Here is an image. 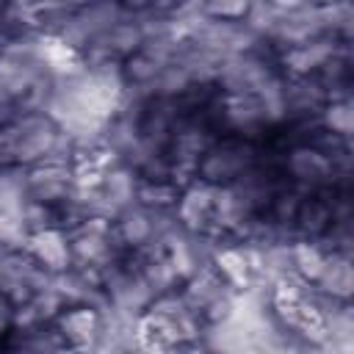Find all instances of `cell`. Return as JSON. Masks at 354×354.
<instances>
[{
  "label": "cell",
  "mask_w": 354,
  "mask_h": 354,
  "mask_svg": "<svg viewBox=\"0 0 354 354\" xmlns=\"http://www.w3.org/2000/svg\"><path fill=\"white\" fill-rule=\"evenodd\" d=\"M252 166H257V149L249 141L230 138V141L213 144L205 152V158L196 166V174L210 185H230Z\"/></svg>",
  "instance_id": "6da1fadb"
},
{
  "label": "cell",
  "mask_w": 354,
  "mask_h": 354,
  "mask_svg": "<svg viewBox=\"0 0 354 354\" xmlns=\"http://www.w3.org/2000/svg\"><path fill=\"white\" fill-rule=\"evenodd\" d=\"M11 127L17 136L14 163L22 169L41 163L58 138V127L47 113H19L11 119Z\"/></svg>",
  "instance_id": "7a4b0ae2"
},
{
  "label": "cell",
  "mask_w": 354,
  "mask_h": 354,
  "mask_svg": "<svg viewBox=\"0 0 354 354\" xmlns=\"http://www.w3.org/2000/svg\"><path fill=\"white\" fill-rule=\"evenodd\" d=\"M274 6L279 11V19H277L274 30L268 33V39H274L285 47H296V44L313 41L318 36H326L321 6H310V3H274Z\"/></svg>",
  "instance_id": "3957f363"
},
{
  "label": "cell",
  "mask_w": 354,
  "mask_h": 354,
  "mask_svg": "<svg viewBox=\"0 0 354 354\" xmlns=\"http://www.w3.org/2000/svg\"><path fill=\"white\" fill-rule=\"evenodd\" d=\"M213 194H216V185L205 183V180H191L183 191H180V199L174 205V216L180 221L183 230L188 232H205V235H224L216 230L213 224Z\"/></svg>",
  "instance_id": "277c9868"
},
{
  "label": "cell",
  "mask_w": 354,
  "mask_h": 354,
  "mask_svg": "<svg viewBox=\"0 0 354 354\" xmlns=\"http://www.w3.org/2000/svg\"><path fill=\"white\" fill-rule=\"evenodd\" d=\"M271 75L274 72L266 58H260L257 53H241L227 55L221 61L216 80L224 88V94H254Z\"/></svg>",
  "instance_id": "5b68a950"
},
{
  "label": "cell",
  "mask_w": 354,
  "mask_h": 354,
  "mask_svg": "<svg viewBox=\"0 0 354 354\" xmlns=\"http://www.w3.org/2000/svg\"><path fill=\"white\" fill-rule=\"evenodd\" d=\"M290 177L304 185V188H326L335 183V169H332V160L313 144H299L288 152V160H285Z\"/></svg>",
  "instance_id": "8992f818"
},
{
  "label": "cell",
  "mask_w": 354,
  "mask_h": 354,
  "mask_svg": "<svg viewBox=\"0 0 354 354\" xmlns=\"http://www.w3.org/2000/svg\"><path fill=\"white\" fill-rule=\"evenodd\" d=\"M340 44L335 36H318L313 41H304V44H296V47H285L282 53V66L290 77H313L315 72L324 69V64L337 55Z\"/></svg>",
  "instance_id": "52a82bcc"
},
{
  "label": "cell",
  "mask_w": 354,
  "mask_h": 354,
  "mask_svg": "<svg viewBox=\"0 0 354 354\" xmlns=\"http://www.w3.org/2000/svg\"><path fill=\"white\" fill-rule=\"evenodd\" d=\"M72 188H75L72 166L36 163V166L28 169V196H30V202L61 205L69 196Z\"/></svg>",
  "instance_id": "ba28073f"
},
{
  "label": "cell",
  "mask_w": 354,
  "mask_h": 354,
  "mask_svg": "<svg viewBox=\"0 0 354 354\" xmlns=\"http://www.w3.org/2000/svg\"><path fill=\"white\" fill-rule=\"evenodd\" d=\"M25 252L50 274H61L66 268H72V246H69V235L61 227H47L41 232H33L28 238Z\"/></svg>",
  "instance_id": "9c48e42d"
},
{
  "label": "cell",
  "mask_w": 354,
  "mask_h": 354,
  "mask_svg": "<svg viewBox=\"0 0 354 354\" xmlns=\"http://www.w3.org/2000/svg\"><path fill=\"white\" fill-rule=\"evenodd\" d=\"M55 332L61 335L64 346L75 351H86L100 332V310L94 307H69L55 318Z\"/></svg>",
  "instance_id": "30bf717a"
},
{
  "label": "cell",
  "mask_w": 354,
  "mask_h": 354,
  "mask_svg": "<svg viewBox=\"0 0 354 354\" xmlns=\"http://www.w3.org/2000/svg\"><path fill=\"white\" fill-rule=\"evenodd\" d=\"M282 100H285V119L299 116L307 119L313 113H321L326 105V88L315 77H288L282 80Z\"/></svg>",
  "instance_id": "8fae6325"
},
{
  "label": "cell",
  "mask_w": 354,
  "mask_h": 354,
  "mask_svg": "<svg viewBox=\"0 0 354 354\" xmlns=\"http://www.w3.org/2000/svg\"><path fill=\"white\" fill-rule=\"evenodd\" d=\"M36 55L50 77H69L86 69L80 53L66 47L55 33H36Z\"/></svg>",
  "instance_id": "7c38bea8"
},
{
  "label": "cell",
  "mask_w": 354,
  "mask_h": 354,
  "mask_svg": "<svg viewBox=\"0 0 354 354\" xmlns=\"http://www.w3.org/2000/svg\"><path fill=\"white\" fill-rule=\"evenodd\" d=\"M318 293L337 299V301H348L354 293V266L351 257L343 252H326L324 268L318 274V279L313 282Z\"/></svg>",
  "instance_id": "4fadbf2b"
},
{
  "label": "cell",
  "mask_w": 354,
  "mask_h": 354,
  "mask_svg": "<svg viewBox=\"0 0 354 354\" xmlns=\"http://www.w3.org/2000/svg\"><path fill=\"white\" fill-rule=\"evenodd\" d=\"M227 290H232L221 277H218V271L213 268V266H202L199 271H194L188 279H185V288H183V301L196 313V315H202L213 301H218Z\"/></svg>",
  "instance_id": "5bb4252c"
},
{
  "label": "cell",
  "mask_w": 354,
  "mask_h": 354,
  "mask_svg": "<svg viewBox=\"0 0 354 354\" xmlns=\"http://www.w3.org/2000/svg\"><path fill=\"white\" fill-rule=\"evenodd\" d=\"M210 266L218 271V277L232 288V290H246L252 282H254V274L249 268V260H246V252L241 243H232V246H218L213 252V260Z\"/></svg>",
  "instance_id": "9a60e30c"
},
{
  "label": "cell",
  "mask_w": 354,
  "mask_h": 354,
  "mask_svg": "<svg viewBox=\"0 0 354 354\" xmlns=\"http://www.w3.org/2000/svg\"><path fill=\"white\" fill-rule=\"evenodd\" d=\"M221 113H224V122L238 133H252L266 124L263 105L254 94H224Z\"/></svg>",
  "instance_id": "2e32d148"
},
{
  "label": "cell",
  "mask_w": 354,
  "mask_h": 354,
  "mask_svg": "<svg viewBox=\"0 0 354 354\" xmlns=\"http://www.w3.org/2000/svg\"><path fill=\"white\" fill-rule=\"evenodd\" d=\"M100 191H102V196H105L119 213L127 210V207H133V205H136V191H138L136 169H130V166H124V163L108 169L105 177H102V183H100Z\"/></svg>",
  "instance_id": "e0dca14e"
},
{
  "label": "cell",
  "mask_w": 354,
  "mask_h": 354,
  "mask_svg": "<svg viewBox=\"0 0 354 354\" xmlns=\"http://www.w3.org/2000/svg\"><path fill=\"white\" fill-rule=\"evenodd\" d=\"M113 232H116V238L124 246H130V249L138 252L147 243H152V213L147 207H141V205H133V207H127V210L119 213Z\"/></svg>",
  "instance_id": "ac0fdd59"
},
{
  "label": "cell",
  "mask_w": 354,
  "mask_h": 354,
  "mask_svg": "<svg viewBox=\"0 0 354 354\" xmlns=\"http://www.w3.org/2000/svg\"><path fill=\"white\" fill-rule=\"evenodd\" d=\"M30 202L28 196V169L6 166L0 169V213L22 216V207Z\"/></svg>",
  "instance_id": "d6986e66"
},
{
  "label": "cell",
  "mask_w": 354,
  "mask_h": 354,
  "mask_svg": "<svg viewBox=\"0 0 354 354\" xmlns=\"http://www.w3.org/2000/svg\"><path fill=\"white\" fill-rule=\"evenodd\" d=\"M332 227V207L315 196L310 199H301L299 210H296V218H293V230L299 238L304 241H313V238H321L326 235V230Z\"/></svg>",
  "instance_id": "ffe728a7"
},
{
  "label": "cell",
  "mask_w": 354,
  "mask_h": 354,
  "mask_svg": "<svg viewBox=\"0 0 354 354\" xmlns=\"http://www.w3.org/2000/svg\"><path fill=\"white\" fill-rule=\"evenodd\" d=\"M318 119H321L324 133H332L337 138H351V133H354V102L348 97L346 100H329L321 108Z\"/></svg>",
  "instance_id": "44dd1931"
},
{
  "label": "cell",
  "mask_w": 354,
  "mask_h": 354,
  "mask_svg": "<svg viewBox=\"0 0 354 354\" xmlns=\"http://www.w3.org/2000/svg\"><path fill=\"white\" fill-rule=\"evenodd\" d=\"M177 199H180V188L166 180H144L138 183L136 191V205L147 210H174Z\"/></svg>",
  "instance_id": "7402d4cb"
},
{
  "label": "cell",
  "mask_w": 354,
  "mask_h": 354,
  "mask_svg": "<svg viewBox=\"0 0 354 354\" xmlns=\"http://www.w3.org/2000/svg\"><path fill=\"white\" fill-rule=\"evenodd\" d=\"M290 252H293V271L310 285L318 279L321 268H324V260H326V252L315 243V241H304V238H296L290 243Z\"/></svg>",
  "instance_id": "603a6c76"
},
{
  "label": "cell",
  "mask_w": 354,
  "mask_h": 354,
  "mask_svg": "<svg viewBox=\"0 0 354 354\" xmlns=\"http://www.w3.org/2000/svg\"><path fill=\"white\" fill-rule=\"evenodd\" d=\"M277 19H279V11L274 3H249V11L243 17V28H249L260 39V36H268L274 30Z\"/></svg>",
  "instance_id": "cb8c5ba5"
},
{
  "label": "cell",
  "mask_w": 354,
  "mask_h": 354,
  "mask_svg": "<svg viewBox=\"0 0 354 354\" xmlns=\"http://www.w3.org/2000/svg\"><path fill=\"white\" fill-rule=\"evenodd\" d=\"M28 230L22 224V216H3L0 213V246L8 252H25L28 246Z\"/></svg>",
  "instance_id": "d4e9b609"
},
{
  "label": "cell",
  "mask_w": 354,
  "mask_h": 354,
  "mask_svg": "<svg viewBox=\"0 0 354 354\" xmlns=\"http://www.w3.org/2000/svg\"><path fill=\"white\" fill-rule=\"evenodd\" d=\"M53 221H55V213H53V207H50V205L28 202V205L22 207V224H25L28 235L41 232V230H47V227H55Z\"/></svg>",
  "instance_id": "484cf974"
},
{
  "label": "cell",
  "mask_w": 354,
  "mask_h": 354,
  "mask_svg": "<svg viewBox=\"0 0 354 354\" xmlns=\"http://www.w3.org/2000/svg\"><path fill=\"white\" fill-rule=\"evenodd\" d=\"M249 11L246 0H216V3H205V14L210 19H221V22H243Z\"/></svg>",
  "instance_id": "4316f807"
},
{
  "label": "cell",
  "mask_w": 354,
  "mask_h": 354,
  "mask_svg": "<svg viewBox=\"0 0 354 354\" xmlns=\"http://www.w3.org/2000/svg\"><path fill=\"white\" fill-rule=\"evenodd\" d=\"M14 326V304L0 293V335Z\"/></svg>",
  "instance_id": "83f0119b"
},
{
  "label": "cell",
  "mask_w": 354,
  "mask_h": 354,
  "mask_svg": "<svg viewBox=\"0 0 354 354\" xmlns=\"http://www.w3.org/2000/svg\"><path fill=\"white\" fill-rule=\"evenodd\" d=\"M166 354H207L199 343H185V346H174V348H169Z\"/></svg>",
  "instance_id": "f1b7e54d"
},
{
  "label": "cell",
  "mask_w": 354,
  "mask_h": 354,
  "mask_svg": "<svg viewBox=\"0 0 354 354\" xmlns=\"http://www.w3.org/2000/svg\"><path fill=\"white\" fill-rule=\"evenodd\" d=\"M6 252H8V249H3V246H0V260H3V254H6Z\"/></svg>",
  "instance_id": "f546056e"
}]
</instances>
